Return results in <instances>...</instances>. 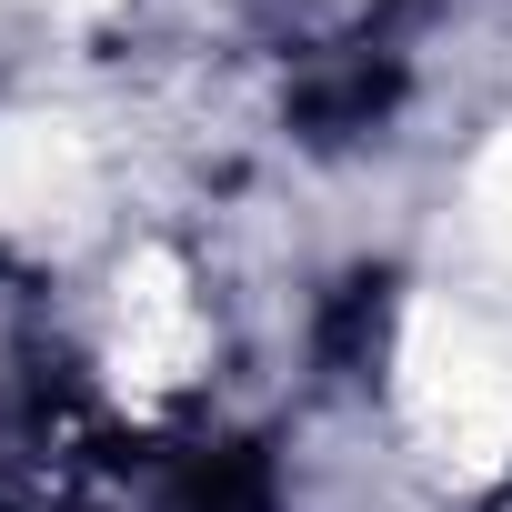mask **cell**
Masks as SVG:
<instances>
[{
    "label": "cell",
    "instance_id": "cell-1",
    "mask_svg": "<svg viewBox=\"0 0 512 512\" xmlns=\"http://www.w3.org/2000/svg\"><path fill=\"white\" fill-rule=\"evenodd\" d=\"M71 362L111 422H181L221 382V302L171 241H131L81 292Z\"/></svg>",
    "mask_w": 512,
    "mask_h": 512
}]
</instances>
